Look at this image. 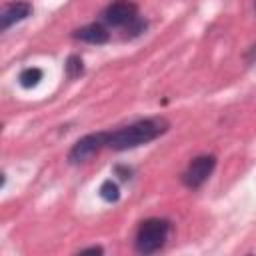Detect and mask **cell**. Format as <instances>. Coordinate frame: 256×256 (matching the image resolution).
<instances>
[{"mask_svg": "<svg viewBox=\"0 0 256 256\" xmlns=\"http://www.w3.org/2000/svg\"><path fill=\"white\" fill-rule=\"evenodd\" d=\"M80 252H96V254H102L104 250H102L100 246H92V248H84V250H80Z\"/></svg>", "mask_w": 256, "mask_h": 256, "instance_id": "11", "label": "cell"}, {"mask_svg": "<svg viewBox=\"0 0 256 256\" xmlns=\"http://www.w3.org/2000/svg\"><path fill=\"white\" fill-rule=\"evenodd\" d=\"M32 14V6L28 2H12L8 4L4 10H2V16H0V28L2 30H8L12 24L28 18Z\"/></svg>", "mask_w": 256, "mask_h": 256, "instance_id": "6", "label": "cell"}, {"mask_svg": "<svg viewBox=\"0 0 256 256\" xmlns=\"http://www.w3.org/2000/svg\"><path fill=\"white\" fill-rule=\"evenodd\" d=\"M98 192H100V196H102L106 202H116V200L120 198V188H118V184L112 182V180H104Z\"/></svg>", "mask_w": 256, "mask_h": 256, "instance_id": "9", "label": "cell"}, {"mask_svg": "<svg viewBox=\"0 0 256 256\" xmlns=\"http://www.w3.org/2000/svg\"><path fill=\"white\" fill-rule=\"evenodd\" d=\"M168 130V122L164 118H146V120H138L132 122L124 128H118L114 132H108V144L114 150H128V148H136L140 144L152 142L156 140L160 134H164Z\"/></svg>", "mask_w": 256, "mask_h": 256, "instance_id": "1", "label": "cell"}, {"mask_svg": "<svg viewBox=\"0 0 256 256\" xmlns=\"http://www.w3.org/2000/svg\"><path fill=\"white\" fill-rule=\"evenodd\" d=\"M74 38H78L82 42H88V44H104V42H108L110 34L102 24L94 22V24H86V26L78 28L74 32Z\"/></svg>", "mask_w": 256, "mask_h": 256, "instance_id": "7", "label": "cell"}, {"mask_svg": "<svg viewBox=\"0 0 256 256\" xmlns=\"http://www.w3.org/2000/svg\"><path fill=\"white\" fill-rule=\"evenodd\" d=\"M64 68H66V74H68V78H78V76L84 72V66H82V58H80V56H76V54L68 56V60H66V64H64Z\"/></svg>", "mask_w": 256, "mask_h": 256, "instance_id": "10", "label": "cell"}, {"mask_svg": "<svg viewBox=\"0 0 256 256\" xmlns=\"http://www.w3.org/2000/svg\"><path fill=\"white\" fill-rule=\"evenodd\" d=\"M214 168H216V158H214V156H208V154L198 156V158H194V160L188 164V168L184 170L182 182H184L188 188H200V186L210 178V174L214 172Z\"/></svg>", "mask_w": 256, "mask_h": 256, "instance_id": "5", "label": "cell"}, {"mask_svg": "<svg viewBox=\"0 0 256 256\" xmlns=\"http://www.w3.org/2000/svg\"><path fill=\"white\" fill-rule=\"evenodd\" d=\"M108 144V132H94V134H86L84 138H80L68 152V162L70 164H80L90 160L94 154H98L104 146Z\"/></svg>", "mask_w": 256, "mask_h": 256, "instance_id": "3", "label": "cell"}, {"mask_svg": "<svg viewBox=\"0 0 256 256\" xmlns=\"http://www.w3.org/2000/svg\"><path fill=\"white\" fill-rule=\"evenodd\" d=\"M42 80V70L40 68H24L18 76V82L24 86V88H32L36 86L38 82Z\"/></svg>", "mask_w": 256, "mask_h": 256, "instance_id": "8", "label": "cell"}, {"mask_svg": "<svg viewBox=\"0 0 256 256\" xmlns=\"http://www.w3.org/2000/svg\"><path fill=\"white\" fill-rule=\"evenodd\" d=\"M170 228H172V224L166 218H148V220H144L138 226V232H136V240H134L136 252H140V254L158 252L166 244Z\"/></svg>", "mask_w": 256, "mask_h": 256, "instance_id": "2", "label": "cell"}, {"mask_svg": "<svg viewBox=\"0 0 256 256\" xmlns=\"http://www.w3.org/2000/svg\"><path fill=\"white\" fill-rule=\"evenodd\" d=\"M102 18L106 24H110L114 28H128L140 16H138V6L132 0H116L104 8Z\"/></svg>", "mask_w": 256, "mask_h": 256, "instance_id": "4", "label": "cell"}]
</instances>
